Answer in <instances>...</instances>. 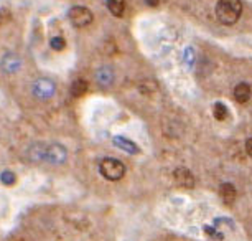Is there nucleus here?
<instances>
[{
	"instance_id": "obj_1",
	"label": "nucleus",
	"mask_w": 252,
	"mask_h": 241,
	"mask_svg": "<svg viewBox=\"0 0 252 241\" xmlns=\"http://www.w3.org/2000/svg\"><path fill=\"white\" fill-rule=\"evenodd\" d=\"M242 15L241 0H220L216 5V17L224 25H234Z\"/></svg>"
},
{
	"instance_id": "obj_2",
	"label": "nucleus",
	"mask_w": 252,
	"mask_h": 241,
	"mask_svg": "<svg viewBox=\"0 0 252 241\" xmlns=\"http://www.w3.org/2000/svg\"><path fill=\"white\" fill-rule=\"evenodd\" d=\"M99 172H101V175L104 178H107V180L117 182L126 175V165L117 159L106 157L101 160V164H99Z\"/></svg>"
},
{
	"instance_id": "obj_3",
	"label": "nucleus",
	"mask_w": 252,
	"mask_h": 241,
	"mask_svg": "<svg viewBox=\"0 0 252 241\" xmlns=\"http://www.w3.org/2000/svg\"><path fill=\"white\" fill-rule=\"evenodd\" d=\"M68 17H69V22L78 28L88 27L89 23L93 22V12L83 5H76L71 8L68 12Z\"/></svg>"
},
{
	"instance_id": "obj_4",
	"label": "nucleus",
	"mask_w": 252,
	"mask_h": 241,
	"mask_svg": "<svg viewBox=\"0 0 252 241\" xmlns=\"http://www.w3.org/2000/svg\"><path fill=\"white\" fill-rule=\"evenodd\" d=\"M66 157H68V152H66V149L63 145L60 144H53V145H46L45 147V152H43V160L50 164H63Z\"/></svg>"
},
{
	"instance_id": "obj_5",
	"label": "nucleus",
	"mask_w": 252,
	"mask_h": 241,
	"mask_svg": "<svg viewBox=\"0 0 252 241\" xmlns=\"http://www.w3.org/2000/svg\"><path fill=\"white\" fill-rule=\"evenodd\" d=\"M33 94H35L36 98L40 99H50L51 96L55 94V83L51 81V79H46V78H41L38 79V81H35V84H33Z\"/></svg>"
},
{
	"instance_id": "obj_6",
	"label": "nucleus",
	"mask_w": 252,
	"mask_h": 241,
	"mask_svg": "<svg viewBox=\"0 0 252 241\" xmlns=\"http://www.w3.org/2000/svg\"><path fill=\"white\" fill-rule=\"evenodd\" d=\"M173 177H175V182H177L180 187H183V188L194 187V177L188 169H185V167L177 169L173 173Z\"/></svg>"
},
{
	"instance_id": "obj_7",
	"label": "nucleus",
	"mask_w": 252,
	"mask_h": 241,
	"mask_svg": "<svg viewBox=\"0 0 252 241\" xmlns=\"http://www.w3.org/2000/svg\"><path fill=\"white\" fill-rule=\"evenodd\" d=\"M96 81L104 88L111 86L114 83V69L111 66H102V68H99L96 71Z\"/></svg>"
},
{
	"instance_id": "obj_8",
	"label": "nucleus",
	"mask_w": 252,
	"mask_h": 241,
	"mask_svg": "<svg viewBox=\"0 0 252 241\" xmlns=\"http://www.w3.org/2000/svg\"><path fill=\"white\" fill-rule=\"evenodd\" d=\"M20 66H22V60L18 58L17 55L7 53V55L2 58V68H3V71H7V73H15V71H18V68H20Z\"/></svg>"
},
{
	"instance_id": "obj_9",
	"label": "nucleus",
	"mask_w": 252,
	"mask_h": 241,
	"mask_svg": "<svg viewBox=\"0 0 252 241\" xmlns=\"http://www.w3.org/2000/svg\"><path fill=\"white\" fill-rule=\"evenodd\" d=\"M114 144H116L119 149L126 150V152H129V154H139L140 152L139 145H137L135 142H132V140H129V139H126V137H121V136L114 137Z\"/></svg>"
},
{
	"instance_id": "obj_10",
	"label": "nucleus",
	"mask_w": 252,
	"mask_h": 241,
	"mask_svg": "<svg viewBox=\"0 0 252 241\" xmlns=\"http://www.w3.org/2000/svg\"><path fill=\"white\" fill-rule=\"evenodd\" d=\"M234 99L241 104H244L251 99V86L247 83H239L234 88Z\"/></svg>"
},
{
	"instance_id": "obj_11",
	"label": "nucleus",
	"mask_w": 252,
	"mask_h": 241,
	"mask_svg": "<svg viewBox=\"0 0 252 241\" xmlns=\"http://www.w3.org/2000/svg\"><path fill=\"white\" fill-rule=\"evenodd\" d=\"M220 195L224 203H232L236 200V195H237L236 187L232 185V183H222L220 187Z\"/></svg>"
},
{
	"instance_id": "obj_12",
	"label": "nucleus",
	"mask_w": 252,
	"mask_h": 241,
	"mask_svg": "<svg viewBox=\"0 0 252 241\" xmlns=\"http://www.w3.org/2000/svg\"><path fill=\"white\" fill-rule=\"evenodd\" d=\"M107 8L112 15L122 17L124 10H126V0H107Z\"/></svg>"
},
{
	"instance_id": "obj_13",
	"label": "nucleus",
	"mask_w": 252,
	"mask_h": 241,
	"mask_svg": "<svg viewBox=\"0 0 252 241\" xmlns=\"http://www.w3.org/2000/svg\"><path fill=\"white\" fill-rule=\"evenodd\" d=\"M86 91H88V83L84 81V79L79 78L71 84V94H73L74 98H81L83 94H86Z\"/></svg>"
},
{
	"instance_id": "obj_14",
	"label": "nucleus",
	"mask_w": 252,
	"mask_h": 241,
	"mask_svg": "<svg viewBox=\"0 0 252 241\" xmlns=\"http://www.w3.org/2000/svg\"><path fill=\"white\" fill-rule=\"evenodd\" d=\"M0 182H2L3 185H7V187H12L13 183L17 182V177H15V173H13L12 170H3V172L0 173Z\"/></svg>"
},
{
	"instance_id": "obj_15",
	"label": "nucleus",
	"mask_w": 252,
	"mask_h": 241,
	"mask_svg": "<svg viewBox=\"0 0 252 241\" xmlns=\"http://www.w3.org/2000/svg\"><path fill=\"white\" fill-rule=\"evenodd\" d=\"M213 114H215L218 121H224L227 117V107L222 104V103H216L215 109H213Z\"/></svg>"
},
{
	"instance_id": "obj_16",
	"label": "nucleus",
	"mask_w": 252,
	"mask_h": 241,
	"mask_svg": "<svg viewBox=\"0 0 252 241\" xmlns=\"http://www.w3.org/2000/svg\"><path fill=\"white\" fill-rule=\"evenodd\" d=\"M50 45H51V48H53L55 51H61V50H64L66 41H64L63 36H55V38H51Z\"/></svg>"
},
{
	"instance_id": "obj_17",
	"label": "nucleus",
	"mask_w": 252,
	"mask_h": 241,
	"mask_svg": "<svg viewBox=\"0 0 252 241\" xmlns=\"http://www.w3.org/2000/svg\"><path fill=\"white\" fill-rule=\"evenodd\" d=\"M10 18V12L7 8H0V23H5Z\"/></svg>"
},
{
	"instance_id": "obj_18",
	"label": "nucleus",
	"mask_w": 252,
	"mask_h": 241,
	"mask_svg": "<svg viewBox=\"0 0 252 241\" xmlns=\"http://www.w3.org/2000/svg\"><path fill=\"white\" fill-rule=\"evenodd\" d=\"M246 150H247V154H249L251 157H252V137L246 140Z\"/></svg>"
},
{
	"instance_id": "obj_19",
	"label": "nucleus",
	"mask_w": 252,
	"mask_h": 241,
	"mask_svg": "<svg viewBox=\"0 0 252 241\" xmlns=\"http://www.w3.org/2000/svg\"><path fill=\"white\" fill-rule=\"evenodd\" d=\"M187 61H188L189 65L193 63V50H191V48H188V50H187Z\"/></svg>"
},
{
	"instance_id": "obj_20",
	"label": "nucleus",
	"mask_w": 252,
	"mask_h": 241,
	"mask_svg": "<svg viewBox=\"0 0 252 241\" xmlns=\"http://www.w3.org/2000/svg\"><path fill=\"white\" fill-rule=\"evenodd\" d=\"M158 2H160V0H145V3H147V5H150V7H157V5H158Z\"/></svg>"
}]
</instances>
